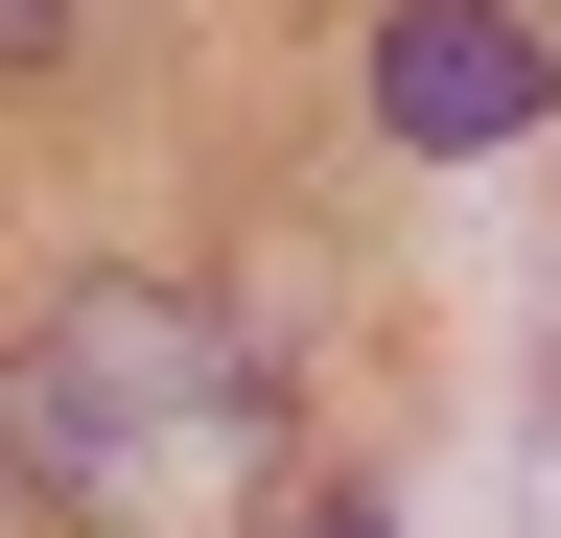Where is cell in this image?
<instances>
[{
	"label": "cell",
	"instance_id": "obj_1",
	"mask_svg": "<svg viewBox=\"0 0 561 538\" xmlns=\"http://www.w3.org/2000/svg\"><path fill=\"white\" fill-rule=\"evenodd\" d=\"M0 445H24L94 538H257V492H280V375L187 282L94 257V282H47L24 352H0Z\"/></svg>",
	"mask_w": 561,
	"mask_h": 538
},
{
	"label": "cell",
	"instance_id": "obj_2",
	"mask_svg": "<svg viewBox=\"0 0 561 538\" xmlns=\"http://www.w3.org/2000/svg\"><path fill=\"white\" fill-rule=\"evenodd\" d=\"M538 94H561L538 0H398L375 24V117L398 141H538Z\"/></svg>",
	"mask_w": 561,
	"mask_h": 538
},
{
	"label": "cell",
	"instance_id": "obj_3",
	"mask_svg": "<svg viewBox=\"0 0 561 538\" xmlns=\"http://www.w3.org/2000/svg\"><path fill=\"white\" fill-rule=\"evenodd\" d=\"M47 47H70V0H0V71H47Z\"/></svg>",
	"mask_w": 561,
	"mask_h": 538
},
{
	"label": "cell",
	"instance_id": "obj_4",
	"mask_svg": "<svg viewBox=\"0 0 561 538\" xmlns=\"http://www.w3.org/2000/svg\"><path fill=\"white\" fill-rule=\"evenodd\" d=\"M305 538H375V515H305Z\"/></svg>",
	"mask_w": 561,
	"mask_h": 538
}]
</instances>
